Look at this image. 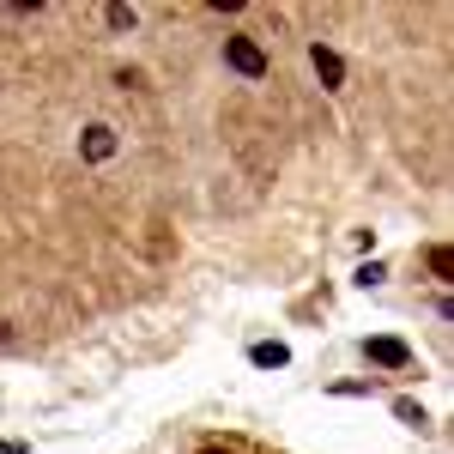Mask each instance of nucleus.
<instances>
[{
    "mask_svg": "<svg viewBox=\"0 0 454 454\" xmlns=\"http://www.w3.org/2000/svg\"><path fill=\"white\" fill-rule=\"evenodd\" d=\"M104 19L115 25V31H134V19H140V12H134V6H109Z\"/></svg>",
    "mask_w": 454,
    "mask_h": 454,
    "instance_id": "obj_6",
    "label": "nucleus"
},
{
    "mask_svg": "<svg viewBox=\"0 0 454 454\" xmlns=\"http://www.w3.org/2000/svg\"><path fill=\"white\" fill-rule=\"evenodd\" d=\"M79 152H85V164H109V158H115V128H104V121L85 128V145H79Z\"/></svg>",
    "mask_w": 454,
    "mask_h": 454,
    "instance_id": "obj_2",
    "label": "nucleus"
},
{
    "mask_svg": "<svg viewBox=\"0 0 454 454\" xmlns=\"http://www.w3.org/2000/svg\"><path fill=\"white\" fill-rule=\"evenodd\" d=\"M309 61H315V73H321V85H346V61H340V55H333L327 43H315Z\"/></svg>",
    "mask_w": 454,
    "mask_h": 454,
    "instance_id": "obj_4",
    "label": "nucleus"
},
{
    "mask_svg": "<svg viewBox=\"0 0 454 454\" xmlns=\"http://www.w3.org/2000/svg\"><path fill=\"white\" fill-rule=\"evenodd\" d=\"M248 357H254V364H261V370H285V364H291V351H285L279 340H261V346L248 351Z\"/></svg>",
    "mask_w": 454,
    "mask_h": 454,
    "instance_id": "obj_5",
    "label": "nucleus"
},
{
    "mask_svg": "<svg viewBox=\"0 0 454 454\" xmlns=\"http://www.w3.org/2000/svg\"><path fill=\"white\" fill-rule=\"evenodd\" d=\"M224 61L243 73V79H267V55L254 36H224Z\"/></svg>",
    "mask_w": 454,
    "mask_h": 454,
    "instance_id": "obj_1",
    "label": "nucleus"
},
{
    "mask_svg": "<svg viewBox=\"0 0 454 454\" xmlns=\"http://www.w3.org/2000/svg\"><path fill=\"white\" fill-rule=\"evenodd\" d=\"M370 364H382V370H406V364H412V351L400 346V340H370Z\"/></svg>",
    "mask_w": 454,
    "mask_h": 454,
    "instance_id": "obj_3",
    "label": "nucleus"
},
{
    "mask_svg": "<svg viewBox=\"0 0 454 454\" xmlns=\"http://www.w3.org/2000/svg\"><path fill=\"white\" fill-rule=\"evenodd\" d=\"M430 273H436V279H449V273H454V261H449V248H442V243L430 248Z\"/></svg>",
    "mask_w": 454,
    "mask_h": 454,
    "instance_id": "obj_7",
    "label": "nucleus"
},
{
    "mask_svg": "<svg viewBox=\"0 0 454 454\" xmlns=\"http://www.w3.org/2000/svg\"><path fill=\"white\" fill-rule=\"evenodd\" d=\"M207 454H224V449H207Z\"/></svg>",
    "mask_w": 454,
    "mask_h": 454,
    "instance_id": "obj_8",
    "label": "nucleus"
}]
</instances>
